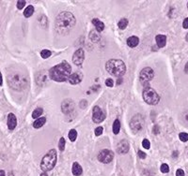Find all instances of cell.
<instances>
[{"mask_svg": "<svg viewBox=\"0 0 188 176\" xmlns=\"http://www.w3.org/2000/svg\"><path fill=\"white\" fill-rule=\"evenodd\" d=\"M179 138H180V140L183 142H185L188 141V134L185 133V132H182L179 134Z\"/></svg>", "mask_w": 188, "mask_h": 176, "instance_id": "obj_28", "label": "cell"}, {"mask_svg": "<svg viewBox=\"0 0 188 176\" xmlns=\"http://www.w3.org/2000/svg\"><path fill=\"white\" fill-rule=\"evenodd\" d=\"M143 126H144V119L142 117V115L136 114L131 119L130 127L134 132H137V131L141 130V129L143 128Z\"/></svg>", "mask_w": 188, "mask_h": 176, "instance_id": "obj_8", "label": "cell"}, {"mask_svg": "<svg viewBox=\"0 0 188 176\" xmlns=\"http://www.w3.org/2000/svg\"><path fill=\"white\" fill-rule=\"evenodd\" d=\"M138 43H139V39L136 36H132L130 38H128V39H127V44L131 48L136 47V46L138 45Z\"/></svg>", "mask_w": 188, "mask_h": 176, "instance_id": "obj_18", "label": "cell"}, {"mask_svg": "<svg viewBox=\"0 0 188 176\" xmlns=\"http://www.w3.org/2000/svg\"><path fill=\"white\" fill-rule=\"evenodd\" d=\"M105 118V115H104V113L103 112L101 108L99 106H95L93 107V110H92V120L93 122L96 123V124H99L101 122H103Z\"/></svg>", "mask_w": 188, "mask_h": 176, "instance_id": "obj_10", "label": "cell"}, {"mask_svg": "<svg viewBox=\"0 0 188 176\" xmlns=\"http://www.w3.org/2000/svg\"><path fill=\"white\" fill-rule=\"evenodd\" d=\"M142 145H143V147L145 148V149H150V142L149 140H147V139H145V140H143V142H142Z\"/></svg>", "mask_w": 188, "mask_h": 176, "instance_id": "obj_30", "label": "cell"}, {"mask_svg": "<svg viewBox=\"0 0 188 176\" xmlns=\"http://www.w3.org/2000/svg\"><path fill=\"white\" fill-rule=\"evenodd\" d=\"M0 176H5V171H4V170H0Z\"/></svg>", "mask_w": 188, "mask_h": 176, "instance_id": "obj_39", "label": "cell"}, {"mask_svg": "<svg viewBox=\"0 0 188 176\" xmlns=\"http://www.w3.org/2000/svg\"><path fill=\"white\" fill-rule=\"evenodd\" d=\"M26 3V2L25 1V0H21V1H18V2H17V8H19V10H22V8L25 7Z\"/></svg>", "mask_w": 188, "mask_h": 176, "instance_id": "obj_32", "label": "cell"}, {"mask_svg": "<svg viewBox=\"0 0 188 176\" xmlns=\"http://www.w3.org/2000/svg\"><path fill=\"white\" fill-rule=\"evenodd\" d=\"M117 151L118 153H120V154H126V153L129 151V142L125 140L121 141L118 144Z\"/></svg>", "mask_w": 188, "mask_h": 176, "instance_id": "obj_13", "label": "cell"}, {"mask_svg": "<svg viewBox=\"0 0 188 176\" xmlns=\"http://www.w3.org/2000/svg\"><path fill=\"white\" fill-rule=\"evenodd\" d=\"M51 54H52V53L50 52L49 50H43L42 52H40V56H42L43 58H44V59L50 57V56H51Z\"/></svg>", "mask_w": 188, "mask_h": 176, "instance_id": "obj_26", "label": "cell"}, {"mask_svg": "<svg viewBox=\"0 0 188 176\" xmlns=\"http://www.w3.org/2000/svg\"><path fill=\"white\" fill-rule=\"evenodd\" d=\"M65 139L64 138H60V140H59V142H58V148L60 151H64L65 149Z\"/></svg>", "mask_w": 188, "mask_h": 176, "instance_id": "obj_27", "label": "cell"}, {"mask_svg": "<svg viewBox=\"0 0 188 176\" xmlns=\"http://www.w3.org/2000/svg\"><path fill=\"white\" fill-rule=\"evenodd\" d=\"M184 71H185V73H186V74H188V62L186 63L185 67H184Z\"/></svg>", "mask_w": 188, "mask_h": 176, "instance_id": "obj_38", "label": "cell"}, {"mask_svg": "<svg viewBox=\"0 0 188 176\" xmlns=\"http://www.w3.org/2000/svg\"><path fill=\"white\" fill-rule=\"evenodd\" d=\"M105 68L108 73H110L113 76L121 77L126 71V66L124 62L120 59H111L107 61L105 65Z\"/></svg>", "mask_w": 188, "mask_h": 176, "instance_id": "obj_3", "label": "cell"}, {"mask_svg": "<svg viewBox=\"0 0 188 176\" xmlns=\"http://www.w3.org/2000/svg\"><path fill=\"white\" fill-rule=\"evenodd\" d=\"M120 130H121V122L118 119H116L113 124V132L114 134H118Z\"/></svg>", "mask_w": 188, "mask_h": 176, "instance_id": "obj_22", "label": "cell"}, {"mask_svg": "<svg viewBox=\"0 0 188 176\" xmlns=\"http://www.w3.org/2000/svg\"><path fill=\"white\" fill-rule=\"evenodd\" d=\"M3 84V79H2V74L0 72V86H2Z\"/></svg>", "mask_w": 188, "mask_h": 176, "instance_id": "obj_37", "label": "cell"}, {"mask_svg": "<svg viewBox=\"0 0 188 176\" xmlns=\"http://www.w3.org/2000/svg\"><path fill=\"white\" fill-rule=\"evenodd\" d=\"M84 58H85L84 50L78 49L72 55V62L74 63L76 66H81L84 61Z\"/></svg>", "mask_w": 188, "mask_h": 176, "instance_id": "obj_11", "label": "cell"}, {"mask_svg": "<svg viewBox=\"0 0 188 176\" xmlns=\"http://www.w3.org/2000/svg\"><path fill=\"white\" fill-rule=\"evenodd\" d=\"M114 84V82L112 79H107L106 81H105V85L108 86V87H112Z\"/></svg>", "mask_w": 188, "mask_h": 176, "instance_id": "obj_33", "label": "cell"}, {"mask_svg": "<svg viewBox=\"0 0 188 176\" xmlns=\"http://www.w3.org/2000/svg\"><path fill=\"white\" fill-rule=\"evenodd\" d=\"M45 122H46V119H45L44 117H40L36 120V121L34 122L33 124V127L35 128H40V127H42L43 125L45 124Z\"/></svg>", "mask_w": 188, "mask_h": 176, "instance_id": "obj_20", "label": "cell"}, {"mask_svg": "<svg viewBox=\"0 0 188 176\" xmlns=\"http://www.w3.org/2000/svg\"><path fill=\"white\" fill-rule=\"evenodd\" d=\"M9 83L11 87L19 90L26 85V79L25 76H22L20 74H13L9 77Z\"/></svg>", "mask_w": 188, "mask_h": 176, "instance_id": "obj_6", "label": "cell"}, {"mask_svg": "<svg viewBox=\"0 0 188 176\" xmlns=\"http://www.w3.org/2000/svg\"><path fill=\"white\" fill-rule=\"evenodd\" d=\"M40 176H48V175H47L46 172H43L42 174H40Z\"/></svg>", "mask_w": 188, "mask_h": 176, "instance_id": "obj_40", "label": "cell"}, {"mask_svg": "<svg viewBox=\"0 0 188 176\" xmlns=\"http://www.w3.org/2000/svg\"><path fill=\"white\" fill-rule=\"evenodd\" d=\"M17 125V119L16 116L13 113H10L8 115V127L10 130H13L16 127Z\"/></svg>", "mask_w": 188, "mask_h": 176, "instance_id": "obj_15", "label": "cell"}, {"mask_svg": "<svg viewBox=\"0 0 188 176\" xmlns=\"http://www.w3.org/2000/svg\"><path fill=\"white\" fill-rule=\"evenodd\" d=\"M127 25H128V20L127 19H121L120 22L118 23V28L120 29H121V30H123V29H125L126 27H127Z\"/></svg>", "mask_w": 188, "mask_h": 176, "instance_id": "obj_24", "label": "cell"}, {"mask_svg": "<svg viewBox=\"0 0 188 176\" xmlns=\"http://www.w3.org/2000/svg\"><path fill=\"white\" fill-rule=\"evenodd\" d=\"M154 77V71L153 70V68H145L141 70L140 72V82L143 83V85L147 87V85L149 86V82L150 80H153V78Z\"/></svg>", "mask_w": 188, "mask_h": 176, "instance_id": "obj_7", "label": "cell"}, {"mask_svg": "<svg viewBox=\"0 0 188 176\" xmlns=\"http://www.w3.org/2000/svg\"><path fill=\"white\" fill-rule=\"evenodd\" d=\"M143 99L146 103L150 105H156L160 100V96L153 88L145 87L143 90Z\"/></svg>", "mask_w": 188, "mask_h": 176, "instance_id": "obj_5", "label": "cell"}, {"mask_svg": "<svg viewBox=\"0 0 188 176\" xmlns=\"http://www.w3.org/2000/svg\"><path fill=\"white\" fill-rule=\"evenodd\" d=\"M68 80L72 84H78V83L81 82V81H82V74L79 72L72 73V74H71V76L69 77Z\"/></svg>", "mask_w": 188, "mask_h": 176, "instance_id": "obj_14", "label": "cell"}, {"mask_svg": "<svg viewBox=\"0 0 188 176\" xmlns=\"http://www.w3.org/2000/svg\"><path fill=\"white\" fill-rule=\"evenodd\" d=\"M155 40H156L157 46L159 48H163L166 46L167 43V37L164 35H157L156 38H155Z\"/></svg>", "mask_w": 188, "mask_h": 176, "instance_id": "obj_16", "label": "cell"}, {"mask_svg": "<svg viewBox=\"0 0 188 176\" xmlns=\"http://www.w3.org/2000/svg\"><path fill=\"white\" fill-rule=\"evenodd\" d=\"M182 26H183V28H185V29H188V18H186V19L183 21L182 23Z\"/></svg>", "mask_w": 188, "mask_h": 176, "instance_id": "obj_36", "label": "cell"}, {"mask_svg": "<svg viewBox=\"0 0 188 176\" xmlns=\"http://www.w3.org/2000/svg\"><path fill=\"white\" fill-rule=\"evenodd\" d=\"M187 8H188V3H187Z\"/></svg>", "mask_w": 188, "mask_h": 176, "instance_id": "obj_41", "label": "cell"}, {"mask_svg": "<svg viewBox=\"0 0 188 176\" xmlns=\"http://www.w3.org/2000/svg\"><path fill=\"white\" fill-rule=\"evenodd\" d=\"M92 24L95 25V28H96V30H97V32H99V33L104 29V24L103 22H101L99 19H93Z\"/></svg>", "mask_w": 188, "mask_h": 176, "instance_id": "obj_19", "label": "cell"}, {"mask_svg": "<svg viewBox=\"0 0 188 176\" xmlns=\"http://www.w3.org/2000/svg\"><path fill=\"white\" fill-rule=\"evenodd\" d=\"M138 156L140 157V158L144 159V158H146V156H146V154H145L144 152H142V151H140V150H139V151H138Z\"/></svg>", "mask_w": 188, "mask_h": 176, "instance_id": "obj_35", "label": "cell"}, {"mask_svg": "<svg viewBox=\"0 0 188 176\" xmlns=\"http://www.w3.org/2000/svg\"><path fill=\"white\" fill-rule=\"evenodd\" d=\"M161 171L163 173H167L168 171H169V167H168V165L167 164H162V166H161Z\"/></svg>", "mask_w": 188, "mask_h": 176, "instance_id": "obj_29", "label": "cell"}, {"mask_svg": "<svg viewBox=\"0 0 188 176\" xmlns=\"http://www.w3.org/2000/svg\"><path fill=\"white\" fill-rule=\"evenodd\" d=\"M61 109L62 112L65 114H70L73 110H74V103L71 99H66L64 100L61 104Z\"/></svg>", "mask_w": 188, "mask_h": 176, "instance_id": "obj_12", "label": "cell"}, {"mask_svg": "<svg viewBox=\"0 0 188 176\" xmlns=\"http://www.w3.org/2000/svg\"><path fill=\"white\" fill-rule=\"evenodd\" d=\"M75 25V18L70 12H61L56 19V28L60 34L70 32Z\"/></svg>", "mask_w": 188, "mask_h": 176, "instance_id": "obj_2", "label": "cell"}, {"mask_svg": "<svg viewBox=\"0 0 188 176\" xmlns=\"http://www.w3.org/2000/svg\"><path fill=\"white\" fill-rule=\"evenodd\" d=\"M77 138V132L75 129H72V130L69 132V139H70L71 142H74Z\"/></svg>", "mask_w": 188, "mask_h": 176, "instance_id": "obj_25", "label": "cell"}, {"mask_svg": "<svg viewBox=\"0 0 188 176\" xmlns=\"http://www.w3.org/2000/svg\"><path fill=\"white\" fill-rule=\"evenodd\" d=\"M114 158V154L112 151L110 150H107V149H104L102 150L98 155V159L100 162H102V163H110Z\"/></svg>", "mask_w": 188, "mask_h": 176, "instance_id": "obj_9", "label": "cell"}, {"mask_svg": "<svg viewBox=\"0 0 188 176\" xmlns=\"http://www.w3.org/2000/svg\"><path fill=\"white\" fill-rule=\"evenodd\" d=\"M43 108H37L33 113H32V117L33 118H40V115L43 114Z\"/></svg>", "mask_w": 188, "mask_h": 176, "instance_id": "obj_23", "label": "cell"}, {"mask_svg": "<svg viewBox=\"0 0 188 176\" xmlns=\"http://www.w3.org/2000/svg\"><path fill=\"white\" fill-rule=\"evenodd\" d=\"M176 176H184V171H183L182 169H179L176 171Z\"/></svg>", "mask_w": 188, "mask_h": 176, "instance_id": "obj_34", "label": "cell"}, {"mask_svg": "<svg viewBox=\"0 0 188 176\" xmlns=\"http://www.w3.org/2000/svg\"><path fill=\"white\" fill-rule=\"evenodd\" d=\"M72 172L74 176H80L83 172V170H82V167L77 163V162H74L72 164Z\"/></svg>", "mask_w": 188, "mask_h": 176, "instance_id": "obj_17", "label": "cell"}, {"mask_svg": "<svg viewBox=\"0 0 188 176\" xmlns=\"http://www.w3.org/2000/svg\"><path fill=\"white\" fill-rule=\"evenodd\" d=\"M72 74V68L67 61H63L60 64L53 67L49 70V77L56 82H65Z\"/></svg>", "mask_w": 188, "mask_h": 176, "instance_id": "obj_1", "label": "cell"}, {"mask_svg": "<svg viewBox=\"0 0 188 176\" xmlns=\"http://www.w3.org/2000/svg\"><path fill=\"white\" fill-rule=\"evenodd\" d=\"M33 12H34V7L29 5V6H27L26 8V10L24 11V16L26 17V18H28V17H30L32 14H33Z\"/></svg>", "mask_w": 188, "mask_h": 176, "instance_id": "obj_21", "label": "cell"}, {"mask_svg": "<svg viewBox=\"0 0 188 176\" xmlns=\"http://www.w3.org/2000/svg\"><path fill=\"white\" fill-rule=\"evenodd\" d=\"M57 160V151L55 149L50 150L46 155L43 157V160L40 162V169L43 170L44 172L53 170V168L56 166Z\"/></svg>", "mask_w": 188, "mask_h": 176, "instance_id": "obj_4", "label": "cell"}, {"mask_svg": "<svg viewBox=\"0 0 188 176\" xmlns=\"http://www.w3.org/2000/svg\"><path fill=\"white\" fill-rule=\"evenodd\" d=\"M103 131H104V128L103 127H98L97 128H95V135L96 136H100V135H102L103 134Z\"/></svg>", "mask_w": 188, "mask_h": 176, "instance_id": "obj_31", "label": "cell"}]
</instances>
